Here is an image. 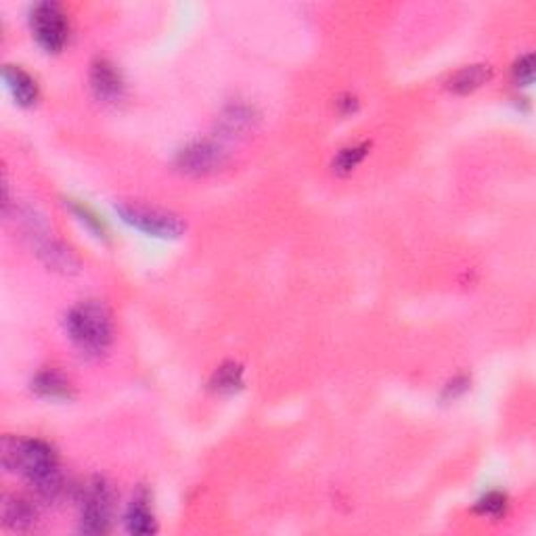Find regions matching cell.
<instances>
[{
    "instance_id": "cell-1",
    "label": "cell",
    "mask_w": 536,
    "mask_h": 536,
    "mask_svg": "<svg viewBox=\"0 0 536 536\" xmlns=\"http://www.w3.org/2000/svg\"><path fill=\"white\" fill-rule=\"evenodd\" d=\"M3 467L20 474L42 501H57L63 492V478L55 449L38 438H11L3 441Z\"/></svg>"
},
{
    "instance_id": "cell-2",
    "label": "cell",
    "mask_w": 536,
    "mask_h": 536,
    "mask_svg": "<svg viewBox=\"0 0 536 536\" xmlns=\"http://www.w3.org/2000/svg\"><path fill=\"white\" fill-rule=\"evenodd\" d=\"M65 329H68L71 344L87 357H101L111 346V315L107 306L96 300H87V302L71 306L65 317Z\"/></svg>"
},
{
    "instance_id": "cell-3",
    "label": "cell",
    "mask_w": 536,
    "mask_h": 536,
    "mask_svg": "<svg viewBox=\"0 0 536 536\" xmlns=\"http://www.w3.org/2000/svg\"><path fill=\"white\" fill-rule=\"evenodd\" d=\"M116 491L103 475H93L80 489V520L78 528L84 534H105L111 528Z\"/></svg>"
},
{
    "instance_id": "cell-4",
    "label": "cell",
    "mask_w": 536,
    "mask_h": 536,
    "mask_svg": "<svg viewBox=\"0 0 536 536\" xmlns=\"http://www.w3.org/2000/svg\"><path fill=\"white\" fill-rule=\"evenodd\" d=\"M116 212L126 225L141 233H147L149 237L177 239L186 228L185 220L178 214H172L161 208L143 206V203H118Z\"/></svg>"
},
{
    "instance_id": "cell-5",
    "label": "cell",
    "mask_w": 536,
    "mask_h": 536,
    "mask_svg": "<svg viewBox=\"0 0 536 536\" xmlns=\"http://www.w3.org/2000/svg\"><path fill=\"white\" fill-rule=\"evenodd\" d=\"M29 28L38 45L46 53H59L70 40V20L55 0H42L29 11Z\"/></svg>"
},
{
    "instance_id": "cell-6",
    "label": "cell",
    "mask_w": 536,
    "mask_h": 536,
    "mask_svg": "<svg viewBox=\"0 0 536 536\" xmlns=\"http://www.w3.org/2000/svg\"><path fill=\"white\" fill-rule=\"evenodd\" d=\"M227 152L219 141L212 138H202V141H193L183 147L177 155V166L185 174L191 177H206L219 170L225 164Z\"/></svg>"
},
{
    "instance_id": "cell-7",
    "label": "cell",
    "mask_w": 536,
    "mask_h": 536,
    "mask_svg": "<svg viewBox=\"0 0 536 536\" xmlns=\"http://www.w3.org/2000/svg\"><path fill=\"white\" fill-rule=\"evenodd\" d=\"M90 90L103 103H120L126 93L122 71L110 59H96L90 65Z\"/></svg>"
},
{
    "instance_id": "cell-8",
    "label": "cell",
    "mask_w": 536,
    "mask_h": 536,
    "mask_svg": "<svg viewBox=\"0 0 536 536\" xmlns=\"http://www.w3.org/2000/svg\"><path fill=\"white\" fill-rule=\"evenodd\" d=\"M124 528L126 532L136 536H147L158 532V520H155L152 507H149V499L144 492L132 499L124 514Z\"/></svg>"
},
{
    "instance_id": "cell-9",
    "label": "cell",
    "mask_w": 536,
    "mask_h": 536,
    "mask_svg": "<svg viewBox=\"0 0 536 536\" xmlns=\"http://www.w3.org/2000/svg\"><path fill=\"white\" fill-rule=\"evenodd\" d=\"M38 511L29 499L17 495H4L3 499V524L11 530H29L36 526Z\"/></svg>"
},
{
    "instance_id": "cell-10",
    "label": "cell",
    "mask_w": 536,
    "mask_h": 536,
    "mask_svg": "<svg viewBox=\"0 0 536 536\" xmlns=\"http://www.w3.org/2000/svg\"><path fill=\"white\" fill-rule=\"evenodd\" d=\"M3 78L7 82L11 95L15 96V101L21 107H29L38 101V84L20 65H4Z\"/></svg>"
},
{
    "instance_id": "cell-11",
    "label": "cell",
    "mask_w": 536,
    "mask_h": 536,
    "mask_svg": "<svg viewBox=\"0 0 536 536\" xmlns=\"http://www.w3.org/2000/svg\"><path fill=\"white\" fill-rule=\"evenodd\" d=\"M32 390L42 399L68 400L71 399V382L57 369H45L32 379Z\"/></svg>"
},
{
    "instance_id": "cell-12",
    "label": "cell",
    "mask_w": 536,
    "mask_h": 536,
    "mask_svg": "<svg viewBox=\"0 0 536 536\" xmlns=\"http://www.w3.org/2000/svg\"><path fill=\"white\" fill-rule=\"evenodd\" d=\"M492 78V68L486 63H475V65H466L459 71H455L453 78L449 80V88L457 95H467L474 93L475 88L484 87Z\"/></svg>"
},
{
    "instance_id": "cell-13",
    "label": "cell",
    "mask_w": 536,
    "mask_h": 536,
    "mask_svg": "<svg viewBox=\"0 0 536 536\" xmlns=\"http://www.w3.org/2000/svg\"><path fill=\"white\" fill-rule=\"evenodd\" d=\"M40 258L46 262V267L62 273H74L78 268V258L59 241L45 239V243L40 245Z\"/></svg>"
},
{
    "instance_id": "cell-14",
    "label": "cell",
    "mask_w": 536,
    "mask_h": 536,
    "mask_svg": "<svg viewBox=\"0 0 536 536\" xmlns=\"http://www.w3.org/2000/svg\"><path fill=\"white\" fill-rule=\"evenodd\" d=\"M210 385H212L214 392L220 394H233L237 390L243 388V367L235 360H228V363L220 365L219 369L214 371L212 379H210Z\"/></svg>"
},
{
    "instance_id": "cell-15",
    "label": "cell",
    "mask_w": 536,
    "mask_h": 536,
    "mask_svg": "<svg viewBox=\"0 0 536 536\" xmlns=\"http://www.w3.org/2000/svg\"><path fill=\"white\" fill-rule=\"evenodd\" d=\"M256 122L254 111L245 105H231L222 113L220 118V130L225 132V136H235L239 132L250 130Z\"/></svg>"
},
{
    "instance_id": "cell-16",
    "label": "cell",
    "mask_w": 536,
    "mask_h": 536,
    "mask_svg": "<svg viewBox=\"0 0 536 536\" xmlns=\"http://www.w3.org/2000/svg\"><path fill=\"white\" fill-rule=\"evenodd\" d=\"M367 153H369V144H354V147L342 149L334 160V172L337 174L352 172L354 168L367 158Z\"/></svg>"
},
{
    "instance_id": "cell-17",
    "label": "cell",
    "mask_w": 536,
    "mask_h": 536,
    "mask_svg": "<svg viewBox=\"0 0 536 536\" xmlns=\"http://www.w3.org/2000/svg\"><path fill=\"white\" fill-rule=\"evenodd\" d=\"M65 206H68L71 212H74V216H78V220H80L82 225H87V228H90L96 237H105L107 235L105 222L101 220L99 216H96L88 206H84V203L76 202V200H65Z\"/></svg>"
},
{
    "instance_id": "cell-18",
    "label": "cell",
    "mask_w": 536,
    "mask_h": 536,
    "mask_svg": "<svg viewBox=\"0 0 536 536\" xmlns=\"http://www.w3.org/2000/svg\"><path fill=\"white\" fill-rule=\"evenodd\" d=\"M475 509H478V514L486 515V517H499L505 514V509H507V499L501 492H489L486 497H482L478 505H475Z\"/></svg>"
},
{
    "instance_id": "cell-19",
    "label": "cell",
    "mask_w": 536,
    "mask_h": 536,
    "mask_svg": "<svg viewBox=\"0 0 536 536\" xmlns=\"http://www.w3.org/2000/svg\"><path fill=\"white\" fill-rule=\"evenodd\" d=\"M514 80L520 84V87H530L534 82V55L532 53H526L517 59L514 65Z\"/></svg>"
},
{
    "instance_id": "cell-20",
    "label": "cell",
    "mask_w": 536,
    "mask_h": 536,
    "mask_svg": "<svg viewBox=\"0 0 536 536\" xmlns=\"http://www.w3.org/2000/svg\"><path fill=\"white\" fill-rule=\"evenodd\" d=\"M467 388H469V382L466 377H457V379H453V382H450L447 388H444V396H447L449 400H455L457 396H461L463 392H467Z\"/></svg>"
}]
</instances>
